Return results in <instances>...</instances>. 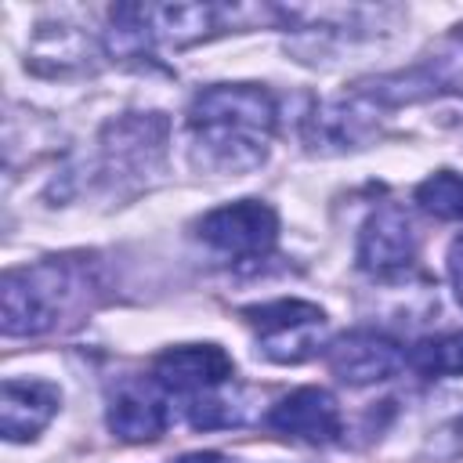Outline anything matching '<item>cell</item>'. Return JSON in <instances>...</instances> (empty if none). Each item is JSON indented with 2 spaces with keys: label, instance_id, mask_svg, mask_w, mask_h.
Returning <instances> with one entry per match:
<instances>
[{
  "label": "cell",
  "instance_id": "obj_13",
  "mask_svg": "<svg viewBox=\"0 0 463 463\" xmlns=\"http://www.w3.org/2000/svg\"><path fill=\"white\" fill-rule=\"evenodd\" d=\"M449 282H452V293H456V304L463 307V235L459 239H452V246H449Z\"/></svg>",
  "mask_w": 463,
  "mask_h": 463
},
{
  "label": "cell",
  "instance_id": "obj_7",
  "mask_svg": "<svg viewBox=\"0 0 463 463\" xmlns=\"http://www.w3.org/2000/svg\"><path fill=\"white\" fill-rule=\"evenodd\" d=\"M416 260V232L398 203L376 206L358 232V268L376 279L402 275Z\"/></svg>",
  "mask_w": 463,
  "mask_h": 463
},
{
  "label": "cell",
  "instance_id": "obj_11",
  "mask_svg": "<svg viewBox=\"0 0 463 463\" xmlns=\"http://www.w3.org/2000/svg\"><path fill=\"white\" fill-rule=\"evenodd\" d=\"M405 365L420 376H463V329L423 336L405 351Z\"/></svg>",
  "mask_w": 463,
  "mask_h": 463
},
{
  "label": "cell",
  "instance_id": "obj_14",
  "mask_svg": "<svg viewBox=\"0 0 463 463\" xmlns=\"http://www.w3.org/2000/svg\"><path fill=\"white\" fill-rule=\"evenodd\" d=\"M177 463H239V459H232L224 452H184Z\"/></svg>",
  "mask_w": 463,
  "mask_h": 463
},
{
  "label": "cell",
  "instance_id": "obj_12",
  "mask_svg": "<svg viewBox=\"0 0 463 463\" xmlns=\"http://www.w3.org/2000/svg\"><path fill=\"white\" fill-rule=\"evenodd\" d=\"M416 203L438 221H463V174L438 170L416 184Z\"/></svg>",
  "mask_w": 463,
  "mask_h": 463
},
{
  "label": "cell",
  "instance_id": "obj_8",
  "mask_svg": "<svg viewBox=\"0 0 463 463\" xmlns=\"http://www.w3.org/2000/svg\"><path fill=\"white\" fill-rule=\"evenodd\" d=\"M268 427L304 445H333L344 434V416L326 387H297L271 405Z\"/></svg>",
  "mask_w": 463,
  "mask_h": 463
},
{
  "label": "cell",
  "instance_id": "obj_10",
  "mask_svg": "<svg viewBox=\"0 0 463 463\" xmlns=\"http://www.w3.org/2000/svg\"><path fill=\"white\" fill-rule=\"evenodd\" d=\"M61 391L47 380H4L0 387V434L7 441H33L58 412Z\"/></svg>",
  "mask_w": 463,
  "mask_h": 463
},
{
  "label": "cell",
  "instance_id": "obj_9",
  "mask_svg": "<svg viewBox=\"0 0 463 463\" xmlns=\"http://www.w3.org/2000/svg\"><path fill=\"white\" fill-rule=\"evenodd\" d=\"M105 423L119 441H156L170 423L166 391L152 376L145 383H123L109 402Z\"/></svg>",
  "mask_w": 463,
  "mask_h": 463
},
{
  "label": "cell",
  "instance_id": "obj_5",
  "mask_svg": "<svg viewBox=\"0 0 463 463\" xmlns=\"http://www.w3.org/2000/svg\"><path fill=\"white\" fill-rule=\"evenodd\" d=\"M235 376V362L228 358L224 347L217 344H181V347H166L156 354L152 362V380L166 391V394H210L228 387Z\"/></svg>",
  "mask_w": 463,
  "mask_h": 463
},
{
  "label": "cell",
  "instance_id": "obj_6",
  "mask_svg": "<svg viewBox=\"0 0 463 463\" xmlns=\"http://www.w3.org/2000/svg\"><path fill=\"white\" fill-rule=\"evenodd\" d=\"M329 373L347 387H369L380 380H391L398 369H405V351L398 340L376 329H351L336 336L326 347Z\"/></svg>",
  "mask_w": 463,
  "mask_h": 463
},
{
  "label": "cell",
  "instance_id": "obj_2",
  "mask_svg": "<svg viewBox=\"0 0 463 463\" xmlns=\"http://www.w3.org/2000/svg\"><path fill=\"white\" fill-rule=\"evenodd\" d=\"M76 279L61 264H40L4 275V333L40 336L58 326L61 307L76 297Z\"/></svg>",
  "mask_w": 463,
  "mask_h": 463
},
{
  "label": "cell",
  "instance_id": "obj_3",
  "mask_svg": "<svg viewBox=\"0 0 463 463\" xmlns=\"http://www.w3.org/2000/svg\"><path fill=\"white\" fill-rule=\"evenodd\" d=\"M242 318L257 333V351L279 365H297L307 362L322 351L326 340V311L311 300H271V304H253L242 307Z\"/></svg>",
  "mask_w": 463,
  "mask_h": 463
},
{
  "label": "cell",
  "instance_id": "obj_4",
  "mask_svg": "<svg viewBox=\"0 0 463 463\" xmlns=\"http://www.w3.org/2000/svg\"><path fill=\"white\" fill-rule=\"evenodd\" d=\"M195 228L210 250L232 260H260L279 239V213L260 199H239L203 213Z\"/></svg>",
  "mask_w": 463,
  "mask_h": 463
},
{
  "label": "cell",
  "instance_id": "obj_1",
  "mask_svg": "<svg viewBox=\"0 0 463 463\" xmlns=\"http://www.w3.org/2000/svg\"><path fill=\"white\" fill-rule=\"evenodd\" d=\"M188 134L203 166L246 174L268 156L275 137V101L257 83L206 87L188 109Z\"/></svg>",
  "mask_w": 463,
  "mask_h": 463
}]
</instances>
